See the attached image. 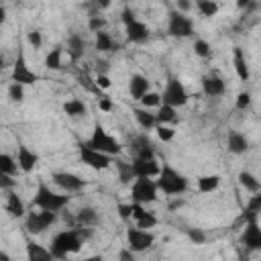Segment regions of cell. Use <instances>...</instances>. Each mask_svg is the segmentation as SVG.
<instances>
[{"label":"cell","instance_id":"30bf717a","mask_svg":"<svg viewBox=\"0 0 261 261\" xmlns=\"http://www.w3.org/2000/svg\"><path fill=\"white\" fill-rule=\"evenodd\" d=\"M55 222V212L49 210H41V212H31L27 216V230L31 234H39L43 232L47 226H51Z\"/></svg>","mask_w":261,"mask_h":261},{"label":"cell","instance_id":"5bb4252c","mask_svg":"<svg viewBox=\"0 0 261 261\" xmlns=\"http://www.w3.org/2000/svg\"><path fill=\"white\" fill-rule=\"evenodd\" d=\"M243 243H245V247H249L251 251L261 249V228H259L257 220H249V222H247L245 232H243Z\"/></svg>","mask_w":261,"mask_h":261},{"label":"cell","instance_id":"b9f144b4","mask_svg":"<svg viewBox=\"0 0 261 261\" xmlns=\"http://www.w3.org/2000/svg\"><path fill=\"white\" fill-rule=\"evenodd\" d=\"M188 237H190V241L196 243V245L206 243V234H204L200 228H190V230H188Z\"/></svg>","mask_w":261,"mask_h":261},{"label":"cell","instance_id":"11a10c76","mask_svg":"<svg viewBox=\"0 0 261 261\" xmlns=\"http://www.w3.org/2000/svg\"><path fill=\"white\" fill-rule=\"evenodd\" d=\"M6 20V10H4V6H0V24Z\"/></svg>","mask_w":261,"mask_h":261},{"label":"cell","instance_id":"836d02e7","mask_svg":"<svg viewBox=\"0 0 261 261\" xmlns=\"http://www.w3.org/2000/svg\"><path fill=\"white\" fill-rule=\"evenodd\" d=\"M116 169H118V177H120V181L122 184H130L133 179H135V175H133V167H130V163H126V161H116Z\"/></svg>","mask_w":261,"mask_h":261},{"label":"cell","instance_id":"4fadbf2b","mask_svg":"<svg viewBox=\"0 0 261 261\" xmlns=\"http://www.w3.org/2000/svg\"><path fill=\"white\" fill-rule=\"evenodd\" d=\"M135 177H153L159 173V163L155 159H133L130 163Z\"/></svg>","mask_w":261,"mask_h":261},{"label":"cell","instance_id":"7bdbcfd3","mask_svg":"<svg viewBox=\"0 0 261 261\" xmlns=\"http://www.w3.org/2000/svg\"><path fill=\"white\" fill-rule=\"evenodd\" d=\"M16 186V179L12 175H6V173H0V190H12Z\"/></svg>","mask_w":261,"mask_h":261},{"label":"cell","instance_id":"74e56055","mask_svg":"<svg viewBox=\"0 0 261 261\" xmlns=\"http://www.w3.org/2000/svg\"><path fill=\"white\" fill-rule=\"evenodd\" d=\"M157 224V218L151 214V212H145L139 220H137V228H141V230H147V228H153Z\"/></svg>","mask_w":261,"mask_h":261},{"label":"cell","instance_id":"1f68e13d","mask_svg":"<svg viewBox=\"0 0 261 261\" xmlns=\"http://www.w3.org/2000/svg\"><path fill=\"white\" fill-rule=\"evenodd\" d=\"M155 120H157V124H165V122L175 120V108L161 104L159 110H157V114H155Z\"/></svg>","mask_w":261,"mask_h":261},{"label":"cell","instance_id":"4316f807","mask_svg":"<svg viewBox=\"0 0 261 261\" xmlns=\"http://www.w3.org/2000/svg\"><path fill=\"white\" fill-rule=\"evenodd\" d=\"M75 222L82 224V226H92V224L98 222V214H96L94 208H82L75 214Z\"/></svg>","mask_w":261,"mask_h":261},{"label":"cell","instance_id":"ee69618b","mask_svg":"<svg viewBox=\"0 0 261 261\" xmlns=\"http://www.w3.org/2000/svg\"><path fill=\"white\" fill-rule=\"evenodd\" d=\"M118 216L122 220L133 218V204H118Z\"/></svg>","mask_w":261,"mask_h":261},{"label":"cell","instance_id":"44dd1931","mask_svg":"<svg viewBox=\"0 0 261 261\" xmlns=\"http://www.w3.org/2000/svg\"><path fill=\"white\" fill-rule=\"evenodd\" d=\"M226 143H228V151H230V153H234V155H241V153H245V151L249 149V141H247V139H245V135H241L239 130L228 133Z\"/></svg>","mask_w":261,"mask_h":261},{"label":"cell","instance_id":"52a82bcc","mask_svg":"<svg viewBox=\"0 0 261 261\" xmlns=\"http://www.w3.org/2000/svg\"><path fill=\"white\" fill-rule=\"evenodd\" d=\"M167 33H169L171 37H179V39L192 37V33H194V22H192L186 14H179L177 10H171V12H169V22H167Z\"/></svg>","mask_w":261,"mask_h":261},{"label":"cell","instance_id":"7dc6e473","mask_svg":"<svg viewBox=\"0 0 261 261\" xmlns=\"http://www.w3.org/2000/svg\"><path fill=\"white\" fill-rule=\"evenodd\" d=\"M133 20H137V18H135V12H133L130 8H124V10H122V22H124V27L130 24Z\"/></svg>","mask_w":261,"mask_h":261},{"label":"cell","instance_id":"bcb514c9","mask_svg":"<svg viewBox=\"0 0 261 261\" xmlns=\"http://www.w3.org/2000/svg\"><path fill=\"white\" fill-rule=\"evenodd\" d=\"M249 104H251V96H249L247 92H241V94L237 96V108H239V110H245Z\"/></svg>","mask_w":261,"mask_h":261},{"label":"cell","instance_id":"8d00e7d4","mask_svg":"<svg viewBox=\"0 0 261 261\" xmlns=\"http://www.w3.org/2000/svg\"><path fill=\"white\" fill-rule=\"evenodd\" d=\"M8 98H10L12 102H22V100H24V86H20V84H10V88H8Z\"/></svg>","mask_w":261,"mask_h":261},{"label":"cell","instance_id":"f6af8a7d","mask_svg":"<svg viewBox=\"0 0 261 261\" xmlns=\"http://www.w3.org/2000/svg\"><path fill=\"white\" fill-rule=\"evenodd\" d=\"M27 39H29V43H31L35 49H39V47H41V43H43V39H41V33H39V31H29Z\"/></svg>","mask_w":261,"mask_h":261},{"label":"cell","instance_id":"db71d44e","mask_svg":"<svg viewBox=\"0 0 261 261\" xmlns=\"http://www.w3.org/2000/svg\"><path fill=\"white\" fill-rule=\"evenodd\" d=\"M179 206H184V200H175V202H171V204H169V208H171V210H175V208H179Z\"/></svg>","mask_w":261,"mask_h":261},{"label":"cell","instance_id":"f907efd6","mask_svg":"<svg viewBox=\"0 0 261 261\" xmlns=\"http://www.w3.org/2000/svg\"><path fill=\"white\" fill-rule=\"evenodd\" d=\"M98 106H100V110H104V112H108V110H112V102H110L108 98H102V100L98 102Z\"/></svg>","mask_w":261,"mask_h":261},{"label":"cell","instance_id":"ba28073f","mask_svg":"<svg viewBox=\"0 0 261 261\" xmlns=\"http://www.w3.org/2000/svg\"><path fill=\"white\" fill-rule=\"evenodd\" d=\"M37 80H39V75H37L33 69H29L27 59H24V53H22V49H20L18 55H16V61H14V65H12V84L29 86V84H35Z\"/></svg>","mask_w":261,"mask_h":261},{"label":"cell","instance_id":"9a60e30c","mask_svg":"<svg viewBox=\"0 0 261 261\" xmlns=\"http://www.w3.org/2000/svg\"><path fill=\"white\" fill-rule=\"evenodd\" d=\"M37 161H39V155L35 151H31L24 145L18 147V153H16V165H18V169H22L24 173H29V171H33V167L37 165Z\"/></svg>","mask_w":261,"mask_h":261},{"label":"cell","instance_id":"3957f363","mask_svg":"<svg viewBox=\"0 0 261 261\" xmlns=\"http://www.w3.org/2000/svg\"><path fill=\"white\" fill-rule=\"evenodd\" d=\"M67 200H69L67 196L51 192V190L41 181V184H39V188H37V194H35V198H33V204H35V206H39L41 210L59 212V210L67 204Z\"/></svg>","mask_w":261,"mask_h":261},{"label":"cell","instance_id":"7a4b0ae2","mask_svg":"<svg viewBox=\"0 0 261 261\" xmlns=\"http://www.w3.org/2000/svg\"><path fill=\"white\" fill-rule=\"evenodd\" d=\"M157 190H163V194H181L188 188V179L175 171L171 165H163L157 173V181H155Z\"/></svg>","mask_w":261,"mask_h":261},{"label":"cell","instance_id":"9c48e42d","mask_svg":"<svg viewBox=\"0 0 261 261\" xmlns=\"http://www.w3.org/2000/svg\"><path fill=\"white\" fill-rule=\"evenodd\" d=\"M80 159H82V163H86V165H90L94 169H106L112 163V157L110 155H104V153L92 149L88 143H82L80 145Z\"/></svg>","mask_w":261,"mask_h":261},{"label":"cell","instance_id":"f5cc1de1","mask_svg":"<svg viewBox=\"0 0 261 261\" xmlns=\"http://www.w3.org/2000/svg\"><path fill=\"white\" fill-rule=\"evenodd\" d=\"M80 261H104L102 255H92V257H86V259H80Z\"/></svg>","mask_w":261,"mask_h":261},{"label":"cell","instance_id":"8fae6325","mask_svg":"<svg viewBox=\"0 0 261 261\" xmlns=\"http://www.w3.org/2000/svg\"><path fill=\"white\" fill-rule=\"evenodd\" d=\"M126 241H128V249L130 251H145V249H149L153 243H155V237H153V232H149V230H141V228H128L126 230Z\"/></svg>","mask_w":261,"mask_h":261},{"label":"cell","instance_id":"d4e9b609","mask_svg":"<svg viewBox=\"0 0 261 261\" xmlns=\"http://www.w3.org/2000/svg\"><path fill=\"white\" fill-rule=\"evenodd\" d=\"M96 49L102 51V53H106V51H116L118 45L112 41V37L108 33L100 31V33H96Z\"/></svg>","mask_w":261,"mask_h":261},{"label":"cell","instance_id":"2e32d148","mask_svg":"<svg viewBox=\"0 0 261 261\" xmlns=\"http://www.w3.org/2000/svg\"><path fill=\"white\" fill-rule=\"evenodd\" d=\"M126 39L130 43H143L149 39V27L141 20H133L130 24H126Z\"/></svg>","mask_w":261,"mask_h":261},{"label":"cell","instance_id":"7402d4cb","mask_svg":"<svg viewBox=\"0 0 261 261\" xmlns=\"http://www.w3.org/2000/svg\"><path fill=\"white\" fill-rule=\"evenodd\" d=\"M84 47H86V43H84V39L80 35H71L67 39V43H65V51L69 53L71 61H77L84 55Z\"/></svg>","mask_w":261,"mask_h":261},{"label":"cell","instance_id":"8992f818","mask_svg":"<svg viewBox=\"0 0 261 261\" xmlns=\"http://www.w3.org/2000/svg\"><path fill=\"white\" fill-rule=\"evenodd\" d=\"M133 204H149L157 200V186L151 177H135L130 186Z\"/></svg>","mask_w":261,"mask_h":261},{"label":"cell","instance_id":"9f6ffc18","mask_svg":"<svg viewBox=\"0 0 261 261\" xmlns=\"http://www.w3.org/2000/svg\"><path fill=\"white\" fill-rule=\"evenodd\" d=\"M0 261H10V257H8V253H4V251H0Z\"/></svg>","mask_w":261,"mask_h":261},{"label":"cell","instance_id":"f1b7e54d","mask_svg":"<svg viewBox=\"0 0 261 261\" xmlns=\"http://www.w3.org/2000/svg\"><path fill=\"white\" fill-rule=\"evenodd\" d=\"M63 110H65L67 116H84V114H86V104H84L82 100L73 98V100H67V102L63 104Z\"/></svg>","mask_w":261,"mask_h":261},{"label":"cell","instance_id":"277c9868","mask_svg":"<svg viewBox=\"0 0 261 261\" xmlns=\"http://www.w3.org/2000/svg\"><path fill=\"white\" fill-rule=\"evenodd\" d=\"M88 145H90L92 149L104 153V155H116V153H120V149H122L120 143H118L114 137H110V135L104 130L102 124H96L94 133H92V137H90V141H88Z\"/></svg>","mask_w":261,"mask_h":261},{"label":"cell","instance_id":"6da1fadb","mask_svg":"<svg viewBox=\"0 0 261 261\" xmlns=\"http://www.w3.org/2000/svg\"><path fill=\"white\" fill-rule=\"evenodd\" d=\"M82 243H84V239L80 237L77 228L61 230V232H57L53 237L49 251H51L53 259H65L69 253H77L82 249Z\"/></svg>","mask_w":261,"mask_h":261},{"label":"cell","instance_id":"6f0895ef","mask_svg":"<svg viewBox=\"0 0 261 261\" xmlns=\"http://www.w3.org/2000/svg\"><path fill=\"white\" fill-rule=\"evenodd\" d=\"M2 69H4V59L0 57V71H2Z\"/></svg>","mask_w":261,"mask_h":261},{"label":"cell","instance_id":"60d3db41","mask_svg":"<svg viewBox=\"0 0 261 261\" xmlns=\"http://www.w3.org/2000/svg\"><path fill=\"white\" fill-rule=\"evenodd\" d=\"M173 135H175L173 128H169V126H165V124H159V126H157V137H159L161 141H171Z\"/></svg>","mask_w":261,"mask_h":261},{"label":"cell","instance_id":"e575fe53","mask_svg":"<svg viewBox=\"0 0 261 261\" xmlns=\"http://www.w3.org/2000/svg\"><path fill=\"white\" fill-rule=\"evenodd\" d=\"M196 8L200 10L202 16H214L218 12V4L212 2V0H198L196 2Z\"/></svg>","mask_w":261,"mask_h":261},{"label":"cell","instance_id":"d6986e66","mask_svg":"<svg viewBox=\"0 0 261 261\" xmlns=\"http://www.w3.org/2000/svg\"><path fill=\"white\" fill-rule=\"evenodd\" d=\"M133 149H135V159H155V155H153V145H151V141L147 139V135L137 137L135 143H133Z\"/></svg>","mask_w":261,"mask_h":261},{"label":"cell","instance_id":"4dcf8cb0","mask_svg":"<svg viewBox=\"0 0 261 261\" xmlns=\"http://www.w3.org/2000/svg\"><path fill=\"white\" fill-rule=\"evenodd\" d=\"M239 181H241V186L243 188H247L249 192H259V179L253 175V173H249V171H241L239 173Z\"/></svg>","mask_w":261,"mask_h":261},{"label":"cell","instance_id":"f35d334b","mask_svg":"<svg viewBox=\"0 0 261 261\" xmlns=\"http://www.w3.org/2000/svg\"><path fill=\"white\" fill-rule=\"evenodd\" d=\"M104 24H106V20H104L102 16H98V14H92L90 20H88V29H90L92 33H100V31L104 29Z\"/></svg>","mask_w":261,"mask_h":261},{"label":"cell","instance_id":"5b68a950","mask_svg":"<svg viewBox=\"0 0 261 261\" xmlns=\"http://www.w3.org/2000/svg\"><path fill=\"white\" fill-rule=\"evenodd\" d=\"M159 96H161V104L171 106V108L184 106L188 102V98H190L188 92H186V88H184V84L177 77H173V75L167 80V84L163 88V94H159Z\"/></svg>","mask_w":261,"mask_h":261},{"label":"cell","instance_id":"816d5d0a","mask_svg":"<svg viewBox=\"0 0 261 261\" xmlns=\"http://www.w3.org/2000/svg\"><path fill=\"white\" fill-rule=\"evenodd\" d=\"M190 2H186V0H177V12L181 14V12H186V10H190Z\"/></svg>","mask_w":261,"mask_h":261},{"label":"cell","instance_id":"ffe728a7","mask_svg":"<svg viewBox=\"0 0 261 261\" xmlns=\"http://www.w3.org/2000/svg\"><path fill=\"white\" fill-rule=\"evenodd\" d=\"M27 257H29V261H53L51 251L33 241L27 243Z\"/></svg>","mask_w":261,"mask_h":261},{"label":"cell","instance_id":"7c38bea8","mask_svg":"<svg viewBox=\"0 0 261 261\" xmlns=\"http://www.w3.org/2000/svg\"><path fill=\"white\" fill-rule=\"evenodd\" d=\"M53 181L59 188H63L65 192H77V190H82L86 186V181L82 177H77L75 173H69V171H55L53 173Z\"/></svg>","mask_w":261,"mask_h":261},{"label":"cell","instance_id":"c3c4849f","mask_svg":"<svg viewBox=\"0 0 261 261\" xmlns=\"http://www.w3.org/2000/svg\"><path fill=\"white\" fill-rule=\"evenodd\" d=\"M118 261H135L133 251H130V249H122V251L118 253Z\"/></svg>","mask_w":261,"mask_h":261},{"label":"cell","instance_id":"484cf974","mask_svg":"<svg viewBox=\"0 0 261 261\" xmlns=\"http://www.w3.org/2000/svg\"><path fill=\"white\" fill-rule=\"evenodd\" d=\"M232 53H234V69H237V75L247 82V80H249V67H247V61H245L243 51H241L239 47H234Z\"/></svg>","mask_w":261,"mask_h":261},{"label":"cell","instance_id":"83f0119b","mask_svg":"<svg viewBox=\"0 0 261 261\" xmlns=\"http://www.w3.org/2000/svg\"><path fill=\"white\" fill-rule=\"evenodd\" d=\"M61 53H63V47H61V45H55V47L47 53L45 65H47L49 69H59V67H61Z\"/></svg>","mask_w":261,"mask_h":261},{"label":"cell","instance_id":"e0dca14e","mask_svg":"<svg viewBox=\"0 0 261 261\" xmlns=\"http://www.w3.org/2000/svg\"><path fill=\"white\" fill-rule=\"evenodd\" d=\"M128 92L135 100H141L149 92V80L141 73H133L130 80H128Z\"/></svg>","mask_w":261,"mask_h":261},{"label":"cell","instance_id":"681fc988","mask_svg":"<svg viewBox=\"0 0 261 261\" xmlns=\"http://www.w3.org/2000/svg\"><path fill=\"white\" fill-rule=\"evenodd\" d=\"M96 84H98V88H110V80H108V75H98L96 77Z\"/></svg>","mask_w":261,"mask_h":261},{"label":"cell","instance_id":"d590c367","mask_svg":"<svg viewBox=\"0 0 261 261\" xmlns=\"http://www.w3.org/2000/svg\"><path fill=\"white\" fill-rule=\"evenodd\" d=\"M141 104H143V108H153V106H161V96L157 94V92H147L143 98H141Z\"/></svg>","mask_w":261,"mask_h":261},{"label":"cell","instance_id":"f546056e","mask_svg":"<svg viewBox=\"0 0 261 261\" xmlns=\"http://www.w3.org/2000/svg\"><path fill=\"white\" fill-rule=\"evenodd\" d=\"M218 184H220V177L218 175H202L198 179V190L204 192V194H208V192H214L218 188Z\"/></svg>","mask_w":261,"mask_h":261},{"label":"cell","instance_id":"d6a6232c","mask_svg":"<svg viewBox=\"0 0 261 261\" xmlns=\"http://www.w3.org/2000/svg\"><path fill=\"white\" fill-rule=\"evenodd\" d=\"M16 161L10 157V155H6V153H0V173H6V175H12L14 177V173H16Z\"/></svg>","mask_w":261,"mask_h":261},{"label":"cell","instance_id":"603a6c76","mask_svg":"<svg viewBox=\"0 0 261 261\" xmlns=\"http://www.w3.org/2000/svg\"><path fill=\"white\" fill-rule=\"evenodd\" d=\"M6 212H8L10 216H14V218L24 216V204H22V200H20L14 192H10L8 198H6Z\"/></svg>","mask_w":261,"mask_h":261},{"label":"cell","instance_id":"cb8c5ba5","mask_svg":"<svg viewBox=\"0 0 261 261\" xmlns=\"http://www.w3.org/2000/svg\"><path fill=\"white\" fill-rule=\"evenodd\" d=\"M133 114H135V118H137V122L143 126V128H153L155 124H157V120H155V114H151L147 108H135L133 110Z\"/></svg>","mask_w":261,"mask_h":261},{"label":"cell","instance_id":"ab89813d","mask_svg":"<svg viewBox=\"0 0 261 261\" xmlns=\"http://www.w3.org/2000/svg\"><path fill=\"white\" fill-rule=\"evenodd\" d=\"M194 51H196L198 57H208V55H210V45H208V41L198 39V41L194 43Z\"/></svg>","mask_w":261,"mask_h":261},{"label":"cell","instance_id":"ac0fdd59","mask_svg":"<svg viewBox=\"0 0 261 261\" xmlns=\"http://www.w3.org/2000/svg\"><path fill=\"white\" fill-rule=\"evenodd\" d=\"M202 92L206 96H222L224 94V82L218 75H204L202 77Z\"/></svg>","mask_w":261,"mask_h":261}]
</instances>
